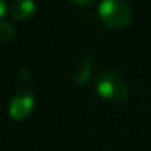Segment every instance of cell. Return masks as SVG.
<instances>
[{
  "label": "cell",
  "mask_w": 151,
  "mask_h": 151,
  "mask_svg": "<svg viewBox=\"0 0 151 151\" xmlns=\"http://www.w3.org/2000/svg\"><path fill=\"white\" fill-rule=\"evenodd\" d=\"M97 94L110 103H122L128 100L129 88L126 82L114 72H101L96 78L94 85Z\"/></svg>",
  "instance_id": "obj_2"
},
{
  "label": "cell",
  "mask_w": 151,
  "mask_h": 151,
  "mask_svg": "<svg viewBox=\"0 0 151 151\" xmlns=\"http://www.w3.org/2000/svg\"><path fill=\"white\" fill-rule=\"evenodd\" d=\"M93 72V62L88 56H84L75 66L73 70V81L76 85H82L85 82H88L90 76Z\"/></svg>",
  "instance_id": "obj_5"
},
{
  "label": "cell",
  "mask_w": 151,
  "mask_h": 151,
  "mask_svg": "<svg viewBox=\"0 0 151 151\" xmlns=\"http://www.w3.org/2000/svg\"><path fill=\"white\" fill-rule=\"evenodd\" d=\"M35 13L34 0H13L10 6V15L15 21H27Z\"/></svg>",
  "instance_id": "obj_4"
},
{
  "label": "cell",
  "mask_w": 151,
  "mask_h": 151,
  "mask_svg": "<svg viewBox=\"0 0 151 151\" xmlns=\"http://www.w3.org/2000/svg\"><path fill=\"white\" fill-rule=\"evenodd\" d=\"M16 37V29L13 25H10L9 22H0V40L9 43L12 40H15Z\"/></svg>",
  "instance_id": "obj_6"
},
{
  "label": "cell",
  "mask_w": 151,
  "mask_h": 151,
  "mask_svg": "<svg viewBox=\"0 0 151 151\" xmlns=\"http://www.w3.org/2000/svg\"><path fill=\"white\" fill-rule=\"evenodd\" d=\"M99 18L110 29H123L129 25L132 12L123 0H103L99 4Z\"/></svg>",
  "instance_id": "obj_1"
},
{
  "label": "cell",
  "mask_w": 151,
  "mask_h": 151,
  "mask_svg": "<svg viewBox=\"0 0 151 151\" xmlns=\"http://www.w3.org/2000/svg\"><path fill=\"white\" fill-rule=\"evenodd\" d=\"M34 106H35L34 94L29 90L22 88L18 93H15V96L10 99V103H9V116L13 120H24V119H27L32 113Z\"/></svg>",
  "instance_id": "obj_3"
},
{
  "label": "cell",
  "mask_w": 151,
  "mask_h": 151,
  "mask_svg": "<svg viewBox=\"0 0 151 151\" xmlns=\"http://www.w3.org/2000/svg\"><path fill=\"white\" fill-rule=\"evenodd\" d=\"M76 6H81V7H90L96 3V0H72Z\"/></svg>",
  "instance_id": "obj_7"
},
{
  "label": "cell",
  "mask_w": 151,
  "mask_h": 151,
  "mask_svg": "<svg viewBox=\"0 0 151 151\" xmlns=\"http://www.w3.org/2000/svg\"><path fill=\"white\" fill-rule=\"evenodd\" d=\"M7 12V4H6V0H0V19L6 15Z\"/></svg>",
  "instance_id": "obj_8"
}]
</instances>
